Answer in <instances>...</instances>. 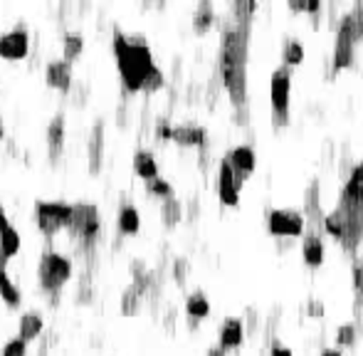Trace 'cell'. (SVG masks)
I'll use <instances>...</instances> for the list:
<instances>
[{"label": "cell", "mask_w": 363, "mask_h": 356, "mask_svg": "<svg viewBox=\"0 0 363 356\" xmlns=\"http://www.w3.org/2000/svg\"><path fill=\"white\" fill-rule=\"evenodd\" d=\"M252 20H233L225 25L220 42V75L235 109L247 107V52Z\"/></svg>", "instance_id": "1"}, {"label": "cell", "mask_w": 363, "mask_h": 356, "mask_svg": "<svg viewBox=\"0 0 363 356\" xmlns=\"http://www.w3.org/2000/svg\"><path fill=\"white\" fill-rule=\"evenodd\" d=\"M324 230L344 245L346 253H356L363 240V161L356 164L344 186L339 206L326 215Z\"/></svg>", "instance_id": "2"}, {"label": "cell", "mask_w": 363, "mask_h": 356, "mask_svg": "<svg viewBox=\"0 0 363 356\" xmlns=\"http://www.w3.org/2000/svg\"><path fill=\"white\" fill-rule=\"evenodd\" d=\"M114 57H117L119 75L129 92H141L146 87L148 77L159 70L153 65V55L146 40H141V37L117 35L114 37Z\"/></svg>", "instance_id": "3"}, {"label": "cell", "mask_w": 363, "mask_h": 356, "mask_svg": "<svg viewBox=\"0 0 363 356\" xmlns=\"http://www.w3.org/2000/svg\"><path fill=\"white\" fill-rule=\"evenodd\" d=\"M289 95H292V67L279 65L272 72L270 99H272V126L282 129L289 124Z\"/></svg>", "instance_id": "4"}, {"label": "cell", "mask_w": 363, "mask_h": 356, "mask_svg": "<svg viewBox=\"0 0 363 356\" xmlns=\"http://www.w3.org/2000/svg\"><path fill=\"white\" fill-rule=\"evenodd\" d=\"M358 40H361V35H358L356 15H353V10H349L346 15H341L339 30H336V42H334V67L336 70H344V67L353 65Z\"/></svg>", "instance_id": "5"}, {"label": "cell", "mask_w": 363, "mask_h": 356, "mask_svg": "<svg viewBox=\"0 0 363 356\" xmlns=\"http://www.w3.org/2000/svg\"><path fill=\"white\" fill-rule=\"evenodd\" d=\"M40 275V287L47 292H57L59 287H65L72 277V262L59 253H45L37 267Z\"/></svg>", "instance_id": "6"}, {"label": "cell", "mask_w": 363, "mask_h": 356, "mask_svg": "<svg viewBox=\"0 0 363 356\" xmlns=\"http://www.w3.org/2000/svg\"><path fill=\"white\" fill-rule=\"evenodd\" d=\"M35 218L40 230L47 237H52L55 233H59L62 228H70L72 223V206L67 203H45L40 201L35 206Z\"/></svg>", "instance_id": "7"}, {"label": "cell", "mask_w": 363, "mask_h": 356, "mask_svg": "<svg viewBox=\"0 0 363 356\" xmlns=\"http://www.w3.org/2000/svg\"><path fill=\"white\" fill-rule=\"evenodd\" d=\"M267 228L275 237H299L306 228V218L299 210L277 208V210H270Z\"/></svg>", "instance_id": "8"}, {"label": "cell", "mask_w": 363, "mask_h": 356, "mask_svg": "<svg viewBox=\"0 0 363 356\" xmlns=\"http://www.w3.org/2000/svg\"><path fill=\"white\" fill-rule=\"evenodd\" d=\"M70 230L84 240H94L99 233V210L92 203H77L72 206V223Z\"/></svg>", "instance_id": "9"}, {"label": "cell", "mask_w": 363, "mask_h": 356, "mask_svg": "<svg viewBox=\"0 0 363 356\" xmlns=\"http://www.w3.org/2000/svg\"><path fill=\"white\" fill-rule=\"evenodd\" d=\"M302 215L306 218V228L309 230H322L324 228V220H326V213L322 208V186L319 181L314 178L304 190V201H302Z\"/></svg>", "instance_id": "10"}, {"label": "cell", "mask_w": 363, "mask_h": 356, "mask_svg": "<svg viewBox=\"0 0 363 356\" xmlns=\"http://www.w3.org/2000/svg\"><path fill=\"white\" fill-rule=\"evenodd\" d=\"M30 52V35L25 28H15L6 35H0V57L10 59V62H18L25 59Z\"/></svg>", "instance_id": "11"}, {"label": "cell", "mask_w": 363, "mask_h": 356, "mask_svg": "<svg viewBox=\"0 0 363 356\" xmlns=\"http://www.w3.org/2000/svg\"><path fill=\"white\" fill-rule=\"evenodd\" d=\"M225 159L230 161V166H233V173L237 178V186H242L247 181L255 166H257V156H255V148L247 146V144H240V146H235Z\"/></svg>", "instance_id": "12"}, {"label": "cell", "mask_w": 363, "mask_h": 356, "mask_svg": "<svg viewBox=\"0 0 363 356\" xmlns=\"http://www.w3.org/2000/svg\"><path fill=\"white\" fill-rule=\"evenodd\" d=\"M217 193H220V201L223 206H237V198H240V186H237V178L233 173L230 161H220V173H217Z\"/></svg>", "instance_id": "13"}, {"label": "cell", "mask_w": 363, "mask_h": 356, "mask_svg": "<svg viewBox=\"0 0 363 356\" xmlns=\"http://www.w3.org/2000/svg\"><path fill=\"white\" fill-rule=\"evenodd\" d=\"M45 79H47V87L59 89V92H70V87H72V65L70 62H65V59H55V62L47 65Z\"/></svg>", "instance_id": "14"}, {"label": "cell", "mask_w": 363, "mask_h": 356, "mask_svg": "<svg viewBox=\"0 0 363 356\" xmlns=\"http://www.w3.org/2000/svg\"><path fill=\"white\" fill-rule=\"evenodd\" d=\"M324 240L317 230H306V235L302 237V257L309 267H322L324 262Z\"/></svg>", "instance_id": "15"}, {"label": "cell", "mask_w": 363, "mask_h": 356, "mask_svg": "<svg viewBox=\"0 0 363 356\" xmlns=\"http://www.w3.org/2000/svg\"><path fill=\"white\" fill-rule=\"evenodd\" d=\"M242 339H245V324L237 317H230L220 326V342H217V346H223L225 351L237 349L242 344Z\"/></svg>", "instance_id": "16"}, {"label": "cell", "mask_w": 363, "mask_h": 356, "mask_svg": "<svg viewBox=\"0 0 363 356\" xmlns=\"http://www.w3.org/2000/svg\"><path fill=\"white\" fill-rule=\"evenodd\" d=\"M62 146H65V117L57 114V117L50 121V126H47V151H50L52 164L59 159V154H62Z\"/></svg>", "instance_id": "17"}, {"label": "cell", "mask_w": 363, "mask_h": 356, "mask_svg": "<svg viewBox=\"0 0 363 356\" xmlns=\"http://www.w3.org/2000/svg\"><path fill=\"white\" fill-rule=\"evenodd\" d=\"M205 139H208V131H205L203 126L183 124L173 129V141L181 144V146H203Z\"/></svg>", "instance_id": "18"}, {"label": "cell", "mask_w": 363, "mask_h": 356, "mask_svg": "<svg viewBox=\"0 0 363 356\" xmlns=\"http://www.w3.org/2000/svg\"><path fill=\"white\" fill-rule=\"evenodd\" d=\"M134 171L139 178L144 181H153V178H159V164H156V156L151 151H139L134 156Z\"/></svg>", "instance_id": "19"}, {"label": "cell", "mask_w": 363, "mask_h": 356, "mask_svg": "<svg viewBox=\"0 0 363 356\" xmlns=\"http://www.w3.org/2000/svg\"><path fill=\"white\" fill-rule=\"evenodd\" d=\"M42 326H45V322H42L40 312H25V315L20 317L18 337L25 339V342H32V339H37L42 334Z\"/></svg>", "instance_id": "20"}, {"label": "cell", "mask_w": 363, "mask_h": 356, "mask_svg": "<svg viewBox=\"0 0 363 356\" xmlns=\"http://www.w3.org/2000/svg\"><path fill=\"white\" fill-rule=\"evenodd\" d=\"M186 315L190 317V319L200 322L205 319V317L210 315V302H208V297L203 295V292H193V295L186 299Z\"/></svg>", "instance_id": "21"}, {"label": "cell", "mask_w": 363, "mask_h": 356, "mask_svg": "<svg viewBox=\"0 0 363 356\" xmlns=\"http://www.w3.org/2000/svg\"><path fill=\"white\" fill-rule=\"evenodd\" d=\"M139 228H141L139 210L134 206H121V210H119V230H121V235H136Z\"/></svg>", "instance_id": "22"}, {"label": "cell", "mask_w": 363, "mask_h": 356, "mask_svg": "<svg viewBox=\"0 0 363 356\" xmlns=\"http://www.w3.org/2000/svg\"><path fill=\"white\" fill-rule=\"evenodd\" d=\"M215 23V10H213V3H208V0H203L198 8H195V15H193V30L198 32V35H203V32H208L210 30V25Z\"/></svg>", "instance_id": "23"}, {"label": "cell", "mask_w": 363, "mask_h": 356, "mask_svg": "<svg viewBox=\"0 0 363 356\" xmlns=\"http://www.w3.org/2000/svg\"><path fill=\"white\" fill-rule=\"evenodd\" d=\"M101 151H104V137H101V124L92 131V141H89V171L99 173L101 168Z\"/></svg>", "instance_id": "24"}, {"label": "cell", "mask_w": 363, "mask_h": 356, "mask_svg": "<svg viewBox=\"0 0 363 356\" xmlns=\"http://www.w3.org/2000/svg\"><path fill=\"white\" fill-rule=\"evenodd\" d=\"M20 253V233L15 228H6L0 230V255H6L8 260L15 257Z\"/></svg>", "instance_id": "25"}, {"label": "cell", "mask_w": 363, "mask_h": 356, "mask_svg": "<svg viewBox=\"0 0 363 356\" xmlns=\"http://www.w3.org/2000/svg\"><path fill=\"white\" fill-rule=\"evenodd\" d=\"M161 218H164V226L166 228H173L181 223L183 218V206L178 198H166L164 206H161Z\"/></svg>", "instance_id": "26"}, {"label": "cell", "mask_w": 363, "mask_h": 356, "mask_svg": "<svg viewBox=\"0 0 363 356\" xmlns=\"http://www.w3.org/2000/svg\"><path fill=\"white\" fill-rule=\"evenodd\" d=\"M84 50V37L79 32H67L65 35V45H62V55H65V62H75Z\"/></svg>", "instance_id": "27"}, {"label": "cell", "mask_w": 363, "mask_h": 356, "mask_svg": "<svg viewBox=\"0 0 363 356\" xmlns=\"http://www.w3.org/2000/svg\"><path fill=\"white\" fill-rule=\"evenodd\" d=\"M284 65L287 67H297L304 62V45L299 40H287L284 42Z\"/></svg>", "instance_id": "28"}, {"label": "cell", "mask_w": 363, "mask_h": 356, "mask_svg": "<svg viewBox=\"0 0 363 356\" xmlns=\"http://www.w3.org/2000/svg\"><path fill=\"white\" fill-rule=\"evenodd\" d=\"M358 339V329L353 322H349V324H341L339 332H336V342H339V346H353Z\"/></svg>", "instance_id": "29"}, {"label": "cell", "mask_w": 363, "mask_h": 356, "mask_svg": "<svg viewBox=\"0 0 363 356\" xmlns=\"http://www.w3.org/2000/svg\"><path fill=\"white\" fill-rule=\"evenodd\" d=\"M146 190L148 193H153V196L159 198H173V188H170L168 181H164V178H153V181H146Z\"/></svg>", "instance_id": "30"}, {"label": "cell", "mask_w": 363, "mask_h": 356, "mask_svg": "<svg viewBox=\"0 0 363 356\" xmlns=\"http://www.w3.org/2000/svg\"><path fill=\"white\" fill-rule=\"evenodd\" d=\"M139 287H129V290L124 292L121 297V309L124 315H134L136 309H139Z\"/></svg>", "instance_id": "31"}, {"label": "cell", "mask_w": 363, "mask_h": 356, "mask_svg": "<svg viewBox=\"0 0 363 356\" xmlns=\"http://www.w3.org/2000/svg\"><path fill=\"white\" fill-rule=\"evenodd\" d=\"M3 356H28V342L20 337L10 339L6 344V349H3Z\"/></svg>", "instance_id": "32"}, {"label": "cell", "mask_w": 363, "mask_h": 356, "mask_svg": "<svg viewBox=\"0 0 363 356\" xmlns=\"http://www.w3.org/2000/svg\"><path fill=\"white\" fill-rule=\"evenodd\" d=\"M0 297H3V302L8 304V307H18L20 304V290L12 282H8L3 290H0Z\"/></svg>", "instance_id": "33"}, {"label": "cell", "mask_w": 363, "mask_h": 356, "mask_svg": "<svg viewBox=\"0 0 363 356\" xmlns=\"http://www.w3.org/2000/svg\"><path fill=\"white\" fill-rule=\"evenodd\" d=\"M351 279H353V290H356V297H363V262H353L351 270Z\"/></svg>", "instance_id": "34"}, {"label": "cell", "mask_w": 363, "mask_h": 356, "mask_svg": "<svg viewBox=\"0 0 363 356\" xmlns=\"http://www.w3.org/2000/svg\"><path fill=\"white\" fill-rule=\"evenodd\" d=\"M257 326H259V315H257V309L250 307V309H247V332L255 334V332H257Z\"/></svg>", "instance_id": "35"}, {"label": "cell", "mask_w": 363, "mask_h": 356, "mask_svg": "<svg viewBox=\"0 0 363 356\" xmlns=\"http://www.w3.org/2000/svg\"><path fill=\"white\" fill-rule=\"evenodd\" d=\"M306 312H309V317L319 319V317H324V304L319 302V299H309V304H306Z\"/></svg>", "instance_id": "36"}, {"label": "cell", "mask_w": 363, "mask_h": 356, "mask_svg": "<svg viewBox=\"0 0 363 356\" xmlns=\"http://www.w3.org/2000/svg\"><path fill=\"white\" fill-rule=\"evenodd\" d=\"M10 282V277H8V257L0 255V290Z\"/></svg>", "instance_id": "37"}, {"label": "cell", "mask_w": 363, "mask_h": 356, "mask_svg": "<svg viewBox=\"0 0 363 356\" xmlns=\"http://www.w3.org/2000/svg\"><path fill=\"white\" fill-rule=\"evenodd\" d=\"M270 356H292V349H289V346H284L282 342H275V344H272Z\"/></svg>", "instance_id": "38"}, {"label": "cell", "mask_w": 363, "mask_h": 356, "mask_svg": "<svg viewBox=\"0 0 363 356\" xmlns=\"http://www.w3.org/2000/svg\"><path fill=\"white\" fill-rule=\"evenodd\" d=\"M156 131H159V137H161V139H173V129H170V126L166 124V121H161L159 129H156Z\"/></svg>", "instance_id": "39"}, {"label": "cell", "mask_w": 363, "mask_h": 356, "mask_svg": "<svg viewBox=\"0 0 363 356\" xmlns=\"http://www.w3.org/2000/svg\"><path fill=\"white\" fill-rule=\"evenodd\" d=\"M353 15H356V23H358V35L363 37V6L353 8Z\"/></svg>", "instance_id": "40"}, {"label": "cell", "mask_w": 363, "mask_h": 356, "mask_svg": "<svg viewBox=\"0 0 363 356\" xmlns=\"http://www.w3.org/2000/svg\"><path fill=\"white\" fill-rule=\"evenodd\" d=\"M176 279H178V282H183V279H186V260H178V265H176Z\"/></svg>", "instance_id": "41"}, {"label": "cell", "mask_w": 363, "mask_h": 356, "mask_svg": "<svg viewBox=\"0 0 363 356\" xmlns=\"http://www.w3.org/2000/svg\"><path fill=\"white\" fill-rule=\"evenodd\" d=\"M6 228H10V220H8L6 208H3V203H0V230H6Z\"/></svg>", "instance_id": "42"}, {"label": "cell", "mask_w": 363, "mask_h": 356, "mask_svg": "<svg viewBox=\"0 0 363 356\" xmlns=\"http://www.w3.org/2000/svg\"><path fill=\"white\" fill-rule=\"evenodd\" d=\"M319 10H322V3H319V0H309V3H306V12L317 15Z\"/></svg>", "instance_id": "43"}, {"label": "cell", "mask_w": 363, "mask_h": 356, "mask_svg": "<svg viewBox=\"0 0 363 356\" xmlns=\"http://www.w3.org/2000/svg\"><path fill=\"white\" fill-rule=\"evenodd\" d=\"M208 356H225V349L223 346H210V349H208Z\"/></svg>", "instance_id": "44"}, {"label": "cell", "mask_w": 363, "mask_h": 356, "mask_svg": "<svg viewBox=\"0 0 363 356\" xmlns=\"http://www.w3.org/2000/svg\"><path fill=\"white\" fill-rule=\"evenodd\" d=\"M322 356H341V351L339 349H324Z\"/></svg>", "instance_id": "45"}, {"label": "cell", "mask_w": 363, "mask_h": 356, "mask_svg": "<svg viewBox=\"0 0 363 356\" xmlns=\"http://www.w3.org/2000/svg\"><path fill=\"white\" fill-rule=\"evenodd\" d=\"M6 137V129H3V124H0V139Z\"/></svg>", "instance_id": "46"}]
</instances>
